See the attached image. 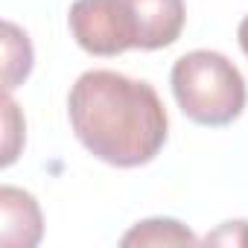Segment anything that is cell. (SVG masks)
<instances>
[{"mask_svg":"<svg viewBox=\"0 0 248 248\" xmlns=\"http://www.w3.org/2000/svg\"><path fill=\"white\" fill-rule=\"evenodd\" d=\"M0 210H3V231L0 242L3 245H38L41 242V210L38 202L18 187H3L0 190Z\"/></svg>","mask_w":248,"mask_h":248,"instance_id":"obj_5","label":"cell"},{"mask_svg":"<svg viewBox=\"0 0 248 248\" xmlns=\"http://www.w3.org/2000/svg\"><path fill=\"white\" fill-rule=\"evenodd\" d=\"M236 38H239V47H242V53L248 56V15L242 18V24H239V30H236Z\"/></svg>","mask_w":248,"mask_h":248,"instance_id":"obj_10","label":"cell"},{"mask_svg":"<svg viewBox=\"0 0 248 248\" xmlns=\"http://www.w3.org/2000/svg\"><path fill=\"white\" fill-rule=\"evenodd\" d=\"M178 108L199 126H228L248 102V88L239 67L216 50L184 53L170 73Z\"/></svg>","mask_w":248,"mask_h":248,"instance_id":"obj_2","label":"cell"},{"mask_svg":"<svg viewBox=\"0 0 248 248\" xmlns=\"http://www.w3.org/2000/svg\"><path fill=\"white\" fill-rule=\"evenodd\" d=\"M123 245H193L196 233L178 219H143L129 233H123Z\"/></svg>","mask_w":248,"mask_h":248,"instance_id":"obj_6","label":"cell"},{"mask_svg":"<svg viewBox=\"0 0 248 248\" xmlns=\"http://www.w3.org/2000/svg\"><path fill=\"white\" fill-rule=\"evenodd\" d=\"M135 21L138 50H161L184 30V0H123Z\"/></svg>","mask_w":248,"mask_h":248,"instance_id":"obj_4","label":"cell"},{"mask_svg":"<svg viewBox=\"0 0 248 248\" xmlns=\"http://www.w3.org/2000/svg\"><path fill=\"white\" fill-rule=\"evenodd\" d=\"M76 140L102 164L135 170L158 158L170 135V117L149 82L117 70L82 73L67 96Z\"/></svg>","mask_w":248,"mask_h":248,"instance_id":"obj_1","label":"cell"},{"mask_svg":"<svg viewBox=\"0 0 248 248\" xmlns=\"http://www.w3.org/2000/svg\"><path fill=\"white\" fill-rule=\"evenodd\" d=\"M73 41L91 56H120L138 50L135 21L123 0H76L67 12Z\"/></svg>","mask_w":248,"mask_h":248,"instance_id":"obj_3","label":"cell"},{"mask_svg":"<svg viewBox=\"0 0 248 248\" xmlns=\"http://www.w3.org/2000/svg\"><path fill=\"white\" fill-rule=\"evenodd\" d=\"M3 123H6V143H3V167H9L15 158H18V140L15 138H24V120L18 114V105L12 102V96L6 93L3 96Z\"/></svg>","mask_w":248,"mask_h":248,"instance_id":"obj_8","label":"cell"},{"mask_svg":"<svg viewBox=\"0 0 248 248\" xmlns=\"http://www.w3.org/2000/svg\"><path fill=\"white\" fill-rule=\"evenodd\" d=\"M204 242L210 245H236V248H245L248 245V222L245 219H236V222H225L219 231L207 233Z\"/></svg>","mask_w":248,"mask_h":248,"instance_id":"obj_9","label":"cell"},{"mask_svg":"<svg viewBox=\"0 0 248 248\" xmlns=\"http://www.w3.org/2000/svg\"><path fill=\"white\" fill-rule=\"evenodd\" d=\"M3 53H6V64H3V85L6 93H12V88H18L30 70H32V44L27 38V32H21L12 21L3 24Z\"/></svg>","mask_w":248,"mask_h":248,"instance_id":"obj_7","label":"cell"}]
</instances>
